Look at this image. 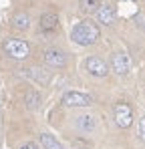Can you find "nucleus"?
I'll return each instance as SVG.
<instances>
[{"label":"nucleus","instance_id":"f257e3e1","mask_svg":"<svg viewBox=\"0 0 145 149\" xmlns=\"http://www.w3.org/2000/svg\"><path fill=\"white\" fill-rule=\"evenodd\" d=\"M71 38L81 47H91L99 40V26L91 20H83L71 30Z\"/></svg>","mask_w":145,"mask_h":149},{"label":"nucleus","instance_id":"f03ea898","mask_svg":"<svg viewBox=\"0 0 145 149\" xmlns=\"http://www.w3.org/2000/svg\"><path fill=\"white\" fill-rule=\"evenodd\" d=\"M4 52L10 56V58H16V61H24L28 54H30V47L28 42L22 38H8L4 42Z\"/></svg>","mask_w":145,"mask_h":149},{"label":"nucleus","instance_id":"7ed1b4c3","mask_svg":"<svg viewBox=\"0 0 145 149\" xmlns=\"http://www.w3.org/2000/svg\"><path fill=\"white\" fill-rule=\"evenodd\" d=\"M113 113H115V123L119 125L121 129L131 127V123H133V109L127 103H123V101L117 103L115 109H113Z\"/></svg>","mask_w":145,"mask_h":149},{"label":"nucleus","instance_id":"20e7f679","mask_svg":"<svg viewBox=\"0 0 145 149\" xmlns=\"http://www.w3.org/2000/svg\"><path fill=\"white\" fill-rule=\"evenodd\" d=\"M63 105L65 107H89V105H93V99L85 93L69 91V93L63 95Z\"/></svg>","mask_w":145,"mask_h":149},{"label":"nucleus","instance_id":"39448f33","mask_svg":"<svg viewBox=\"0 0 145 149\" xmlns=\"http://www.w3.org/2000/svg\"><path fill=\"white\" fill-rule=\"evenodd\" d=\"M85 69L89 71V74H93V77H107L109 73V67H107V63L103 61V58H99V56H89L87 61H85Z\"/></svg>","mask_w":145,"mask_h":149},{"label":"nucleus","instance_id":"423d86ee","mask_svg":"<svg viewBox=\"0 0 145 149\" xmlns=\"http://www.w3.org/2000/svg\"><path fill=\"white\" fill-rule=\"evenodd\" d=\"M111 69L115 71L117 74H127L129 73V69H131V61H129V56L125 54V52H115L113 56H111Z\"/></svg>","mask_w":145,"mask_h":149},{"label":"nucleus","instance_id":"0eeeda50","mask_svg":"<svg viewBox=\"0 0 145 149\" xmlns=\"http://www.w3.org/2000/svg\"><path fill=\"white\" fill-rule=\"evenodd\" d=\"M45 63H47L48 67H56V69L65 67L67 65V54L59 49H48L45 52Z\"/></svg>","mask_w":145,"mask_h":149},{"label":"nucleus","instance_id":"6e6552de","mask_svg":"<svg viewBox=\"0 0 145 149\" xmlns=\"http://www.w3.org/2000/svg\"><path fill=\"white\" fill-rule=\"evenodd\" d=\"M95 14H97V22H101V24H105V26L113 24L115 22V16H117L115 14V8L111 4H101Z\"/></svg>","mask_w":145,"mask_h":149},{"label":"nucleus","instance_id":"1a4fd4ad","mask_svg":"<svg viewBox=\"0 0 145 149\" xmlns=\"http://www.w3.org/2000/svg\"><path fill=\"white\" fill-rule=\"evenodd\" d=\"M56 26H59V16H56L54 12H45V14L40 16V28H43L45 32L54 30Z\"/></svg>","mask_w":145,"mask_h":149},{"label":"nucleus","instance_id":"9d476101","mask_svg":"<svg viewBox=\"0 0 145 149\" xmlns=\"http://www.w3.org/2000/svg\"><path fill=\"white\" fill-rule=\"evenodd\" d=\"M77 127L83 133H91V131H95L97 121H95L93 115H81V117H77Z\"/></svg>","mask_w":145,"mask_h":149},{"label":"nucleus","instance_id":"9b49d317","mask_svg":"<svg viewBox=\"0 0 145 149\" xmlns=\"http://www.w3.org/2000/svg\"><path fill=\"white\" fill-rule=\"evenodd\" d=\"M12 26L18 28V30H28V26H30V16L24 14V12L14 14V16H12Z\"/></svg>","mask_w":145,"mask_h":149},{"label":"nucleus","instance_id":"f8f14e48","mask_svg":"<svg viewBox=\"0 0 145 149\" xmlns=\"http://www.w3.org/2000/svg\"><path fill=\"white\" fill-rule=\"evenodd\" d=\"M40 145H43L45 149H65L59 141H56V137L50 135V133H43V135H40Z\"/></svg>","mask_w":145,"mask_h":149},{"label":"nucleus","instance_id":"ddd939ff","mask_svg":"<svg viewBox=\"0 0 145 149\" xmlns=\"http://www.w3.org/2000/svg\"><path fill=\"white\" fill-rule=\"evenodd\" d=\"M79 6H81V10H83L85 14H93V12L99 10L101 2H99V0H79Z\"/></svg>","mask_w":145,"mask_h":149},{"label":"nucleus","instance_id":"4468645a","mask_svg":"<svg viewBox=\"0 0 145 149\" xmlns=\"http://www.w3.org/2000/svg\"><path fill=\"white\" fill-rule=\"evenodd\" d=\"M26 105H28V109H38L40 107V95L36 91H28L26 93Z\"/></svg>","mask_w":145,"mask_h":149},{"label":"nucleus","instance_id":"2eb2a0df","mask_svg":"<svg viewBox=\"0 0 145 149\" xmlns=\"http://www.w3.org/2000/svg\"><path fill=\"white\" fill-rule=\"evenodd\" d=\"M30 77L36 79L38 83H47V81H48V74L45 73L43 69H30Z\"/></svg>","mask_w":145,"mask_h":149},{"label":"nucleus","instance_id":"dca6fc26","mask_svg":"<svg viewBox=\"0 0 145 149\" xmlns=\"http://www.w3.org/2000/svg\"><path fill=\"white\" fill-rule=\"evenodd\" d=\"M139 135H141V139L145 141V115L141 117V121H139Z\"/></svg>","mask_w":145,"mask_h":149},{"label":"nucleus","instance_id":"f3484780","mask_svg":"<svg viewBox=\"0 0 145 149\" xmlns=\"http://www.w3.org/2000/svg\"><path fill=\"white\" fill-rule=\"evenodd\" d=\"M22 149H38V147H36V145H34V143H26V145H24Z\"/></svg>","mask_w":145,"mask_h":149}]
</instances>
